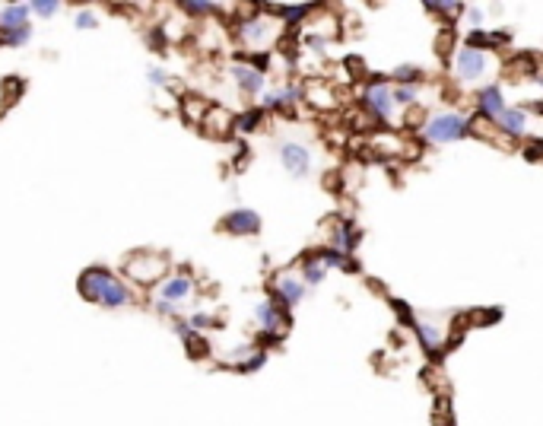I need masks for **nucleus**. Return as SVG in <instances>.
Returning <instances> with one entry per match:
<instances>
[{
	"label": "nucleus",
	"mask_w": 543,
	"mask_h": 426,
	"mask_svg": "<svg viewBox=\"0 0 543 426\" xmlns=\"http://www.w3.org/2000/svg\"><path fill=\"white\" fill-rule=\"evenodd\" d=\"M280 159L286 165L289 175H296V179H305L311 172V150L299 140H283L280 144Z\"/></svg>",
	"instance_id": "0eeeda50"
},
{
	"label": "nucleus",
	"mask_w": 543,
	"mask_h": 426,
	"mask_svg": "<svg viewBox=\"0 0 543 426\" xmlns=\"http://www.w3.org/2000/svg\"><path fill=\"white\" fill-rule=\"evenodd\" d=\"M191 293H194V280H191V277H188V274H172V277H165V280L156 287L153 299H156V303H169V305H175V309H181V303H188Z\"/></svg>",
	"instance_id": "20e7f679"
},
{
	"label": "nucleus",
	"mask_w": 543,
	"mask_h": 426,
	"mask_svg": "<svg viewBox=\"0 0 543 426\" xmlns=\"http://www.w3.org/2000/svg\"><path fill=\"white\" fill-rule=\"evenodd\" d=\"M150 83L153 86H165V83H169V74H165V70H159V67H150Z\"/></svg>",
	"instance_id": "72a5a7b5"
},
{
	"label": "nucleus",
	"mask_w": 543,
	"mask_h": 426,
	"mask_svg": "<svg viewBox=\"0 0 543 426\" xmlns=\"http://www.w3.org/2000/svg\"><path fill=\"white\" fill-rule=\"evenodd\" d=\"M470 134V115H458V111H439L423 124V137L429 144H451Z\"/></svg>",
	"instance_id": "f03ea898"
},
{
	"label": "nucleus",
	"mask_w": 543,
	"mask_h": 426,
	"mask_svg": "<svg viewBox=\"0 0 543 426\" xmlns=\"http://www.w3.org/2000/svg\"><path fill=\"white\" fill-rule=\"evenodd\" d=\"M321 254V261L327 264V270L330 268H344V270H356V261H350L344 252H337V248H324V252H318Z\"/></svg>",
	"instance_id": "4be33fe9"
},
{
	"label": "nucleus",
	"mask_w": 543,
	"mask_h": 426,
	"mask_svg": "<svg viewBox=\"0 0 543 426\" xmlns=\"http://www.w3.org/2000/svg\"><path fill=\"white\" fill-rule=\"evenodd\" d=\"M206 111H210V109L204 105V99H197V96H188L185 99V118H188V121H194V124L200 121V124H204Z\"/></svg>",
	"instance_id": "b1692460"
},
{
	"label": "nucleus",
	"mask_w": 543,
	"mask_h": 426,
	"mask_svg": "<svg viewBox=\"0 0 543 426\" xmlns=\"http://www.w3.org/2000/svg\"><path fill=\"white\" fill-rule=\"evenodd\" d=\"M299 99H302V90H299L296 83H289V86H280V90L264 92L261 109H264V111H280V109H289V105H296Z\"/></svg>",
	"instance_id": "4468645a"
},
{
	"label": "nucleus",
	"mask_w": 543,
	"mask_h": 426,
	"mask_svg": "<svg viewBox=\"0 0 543 426\" xmlns=\"http://www.w3.org/2000/svg\"><path fill=\"white\" fill-rule=\"evenodd\" d=\"M261 118H264V109H251V111H245V115L239 118V121H235V128H239V131H255L258 124H261Z\"/></svg>",
	"instance_id": "a878e982"
},
{
	"label": "nucleus",
	"mask_w": 543,
	"mask_h": 426,
	"mask_svg": "<svg viewBox=\"0 0 543 426\" xmlns=\"http://www.w3.org/2000/svg\"><path fill=\"white\" fill-rule=\"evenodd\" d=\"M524 156H528V159H537V156H543V140H537V146H530V150H524Z\"/></svg>",
	"instance_id": "e433bc0d"
},
{
	"label": "nucleus",
	"mask_w": 543,
	"mask_h": 426,
	"mask_svg": "<svg viewBox=\"0 0 543 426\" xmlns=\"http://www.w3.org/2000/svg\"><path fill=\"white\" fill-rule=\"evenodd\" d=\"M188 324H191L194 331H206V328H216L220 322H216L213 315H206V312H197V315H191V318H188Z\"/></svg>",
	"instance_id": "7c9ffc66"
},
{
	"label": "nucleus",
	"mask_w": 543,
	"mask_h": 426,
	"mask_svg": "<svg viewBox=\"0 0 543 426\" xmlns=\"http://www.w3.org/2000/svg\"><path fill=\"white\" fill-rule=\"evenodd\" d=\"M29 13H32L29 4H7V7H0V29H3V32H13V29L29 26L26 22Z\"/></svg>",
	"instance_id": "2eb2a0df"
},
{
	"label": "nucleus",
	"mask_w": 543,
	"mask_h": 426,
	"mask_svg": "<svg viewBox=\"0 0 543 426\" xmlns=\"http://www.w3.org/2000/svg\"><path fill=\"white\" fill-rule=\"evenodd\" d=\"M124 270H127V277L137 283H156L165 277L169 261H165V254H159V252H134L131 258L124 261Z\"/></svg>",
	"instance_id": "7ed1b4c3"
},
{
	"label": "nucleus",
	"mask_w": 543,
	"mask_h": 426,
	"mask_svg": "<svg viewBox=\"0 0 543 426\" xmlns=\"http://www.w3.org/2000/svg\"><path fill=\"white\" fill-rule=\"evenodd\" d=\"M477 115H483L486 121H499L505 115V99L499 86H486L477 92Z\"/></svg>",
	"instance_id": "9b49d317"
},
{
	"label": "nucleus",
	"mask_w": 543,
	"mask_h": 426,
	"mask_svg": "<svg viewBox=\"0 0 543 426\" xmlns=\"http://www.w3.org/2000/svg\"><path fill=\"white\" fill-rule=\"evenodd\" d=\"M264 363H267V353H264V350H255L248 359H241V363H239V372H255V369H261Z\"/></svg>",
	"instance_id": "cd10ccee"
},
{
	"label": "nucleus",
	"mask_w": 543,
	"mask_h": 426,
	"mask_svg": "<svg viewBox=\"0 0 543 426\" xmlns=\"http://www.w3.org/2000/svg\"><path fill=\"white\" fill-rule=\"evenodd\" d=\"M483 74H486V51L461 45L458 55H454V76L461 83H474V80H480Z\"/></svg>",
	"instance_id": "39448f33"
},
{
	"label": "nucleus",
	"mask_w": 543,
	"mask_h": 426,
	"mask_svg": "<svg viewBox=\"0 0 543 426\" xmlns=\"http://www.w3.org/2000/svg\"><path fill=\"white\" fill-rule=\"evenodd\" d=\"M80 293L90 299V303H99L105 309H124V305L134 303L131 289L124 287L111 270L105 268H90L86 274L80 277Z\"/></svg>",
	"instance_id": "f257e3e1"
},
{
	"label": "nucleus",
	"mask_w": 543,
	"mask_h": 426,
	"mask_svg": "<svg viewBox=\"0 0 543 426\" xmlns=\"http://www.w3.org/2000/svg\"><path fill=\"white\" fill-rule=\"evenodd\" d=\"M394 102L397 105H413L416 102V86H394Z\"/></svg>",
	"instance_id": "c85d7f7f"
},
{
	"label": "nucleus",
	"mask_w": 543,
	"mask_h": 426,
	"mask_svg": "<svg viewBox=\"0 0 543 426\" xmlns=\"http://www.w3.org/2000/svg\"><path fill=\"white\" fill-rule=\"evenodd\" d=\"M181 10H185V13H194V16H206V13H220V4H181Z\"/></svg>",
	"instance_id": "2f4dec72"
},
{
	"label": "nucleus",
	"mask_w": 543,
	"mask_h": 426,
	"mask_svg": "<svg viewBox=\"0 0 543 426\" xmlns=\"http://www.w3.org/2000/svg\"><path fill=\"white\" fill-rule=\"evenodd\" d=\"M356 242H359V229L353 226V220H340L337 223V233H334V245L330 248H337V252H353L356 248Z\"/></svg>",
	"instance_id": "aec40b11"
},
{
	"label": "nucleus",
	"mask_w": 543,
	"mask_h": 426,
	"mask_svg": "<svg viewBox=\"0 0 543 426\" xmlns=\"http://www.w3.org/2000/svg\"><path fill=\"white\" fill-rule=\"evenodd\" d=\"M29 7H32L35 13H41V16H55L57 10H61V0H32Z\"/></svg>",
	"instance_id": "c756f323"
},
{
	"label": "nucleus",
	"mask_w": 543,
	"mask_h": 426,
	"mask_svg": "<svg viewBox=\"0 0 543 426\" xmlns=\"http://www.w3.org/2000/svg\"><path fill=\"white\" fill-rule=\"evenodd\" d=\"M73 26L76 29H96L99 26V16L90 13V10H80V13L73 16Z\"/></svg>",
	"instance_id": "473e14b6"
},
{
	"label": "nucleus",
	"mask_w": 543,
	"mask_h": 426,
	"mask_svg": "<svg viewBox=\"0 0 543 426\" xmlns=\"http://www.w3.org/2000/svg\"><path fill=\"white\" fill-rule=\"evenodd\" d=\"M467 20H470V26H474V29H480L483 26V10L480 7H467Z\"/></svg>",
	"instance_id": "c9c22d12"
},
{
	"label": "nucleus",
	"mask_w": 543,
	"mask_h": 426,
	"mask_svg": "<svg viewBox=\"0 0 543 426\" xmlns=\"http://www.w3.org/2000/svg\"><path fill=\"white\" fill-rule=\"evenodd\" d=\"M451 29H445V32L439 35V55H448V51H451Z\"/></svg>",
	"instance_id": "f704fd0d"
},
{
	"label": "nucleus",
	"mask_w": 543,
	"mask_h": 426,
	"mask_svg": "<svg viewBox=\"0 0 543 426\" xmlns=\"http://www.w3.org/2000/svg\"><path fill=\"white\" fill-rule=\"evenodd\" d=\"M413 328H416V334H420L423 347H426L429 353H439L442 350V344H445V334H442L439 324H432V322H416Z\"/></svg>",
	"instance_id": "6ab92c4d"
},
{
	"label": "nucleus",
	"mask_w": 543,
	"mask_h": 426,
	"mask_svg": "<svg viewBox=\"0 0 543 426\" xmlns=\"http://www.w3.org/2000/svg\"><path fill=\"white\" fill-rule=\"evenodd\" d=\"M267 10H274V13H283V20H286V22H299V20H305V13H311V4H296V7L270 4Z\"/></svg>",
	"instance_id": "5701e85b"
},
{
	"label": "nucleus",
	"mask_w": 543,
	"mask_h": 426,
	"mask_svg": "<svg viewBox=\"0 0 543 426\" xmlns=\"http://www.w3.org/2000/svg\"><path fill=\"white\" fill-rule=\"evenodd\" d=\"M229 76L239 83V90L248 92V96H258V92L264 90V74L255 67H248V64H241V61H235L232 67H229Z\"/></svg>",
	"instance_id": "f8f14e48"
},
{
	"label": "nucleus",
	"mask_w": 543,
	"mask_h": 426,
	"mask_svg": "<svg viewBox=\"0 0 543 426\" xmlns=\"http://www.w3.org/2000/svg\"><path fill=\"white\" fill-rule=\"evenodd\" d=\"M362 99H365V105H369V111L379 121H391V115H394V109H397V102H394V92H391V86L388 83H369L362 90Z\"/></svg>",
	"instance_id": "423d86ee"
},
{
	"label": "nucleus",
	"mask_w": 543,
	"mask_h": 426,
	"mask_svg": "<svg viewBox=\"0 0 543 426\" xmlns=\"http://www.w3.org/2000/svg\"><path fill=\"white\" fill-rule=\"evenodd\" d=\"M302 296H305V283L299 280V277H292V274H280V277H276V283H274V303L276 305L292 309V305L302 303Z\"/></svg>",
	"instance_id": "9d476101"
},
{
	"label": "nucleus",
	"mask_w": 543,
	"mask_h": 426,
	"mask_svg": "<svg viewBox=\"0 0 543 426\" xmlns=\"http://www.w3.org/2000/svg\"><path fill=\"white\" fill-rule=\"evenodd\" d=\"M495 124L502 128L505 137H524V131H528V111L524 109H505V115Z\"/></svg>",
	"instance_id": "f3484780"
},
{
	"label": "nucleus",
	"mask_w": 543,
	"mask_h": 426,
	"mask_svg": "<svg viewBox=\"0 0 543 426\" xmlns=\"http://www.w3.org/2000/svg\"><path fill=\"white\" fill-rule=\"evenodd\" d=\"M255 318H258V324H261L264 334H276V337H280L283 328L289 324V315L274 303V299H264V303H258L255 305Z\"/></svg>",
	"instance_id": "1a4fd4ad"
},
{
	"label": "nucleus",
	"mask_w": 543,
	"mask_h": 426,
	"mask_svg": "<svg viewBox=\"0 0 543 426\" xmlns=\"http://www.w3.org/2000/svg\"><path fill=\"white\" fill-rule=\"evenodd\" d=\"M423 76L420 67H413V64H404V67L394 70V80H397V86H416V80Z\"/></svg>",
	"instance_id": "393cba45"
},
{
	"label": "nucleus",
	"mask_w": 543,
	"mask_h": 426,
	"mask_svg": "<svg viewBox=\"0 0 543 426\" xmlns=\"http://www.w3.org/2000/svg\"><path fill=\"white\" fill-rule=\"evenodd\" d=\"M223 229L232 235H255L258 229H261V217H258L255 210H232L223 220Z\"/></svg>",
	"instance_id": "ddd939ff"
},
{
	"label": "nucleus",
	"mask_w": 543,
	"mask_h": 426,
	"mask_svg": "<svg viewBox=\"0 0 543 426\" xmlns=\"http://www.w3.org/2000/svg\"><path fill=\"white\" fill-rule=\"evenodd\" d=\"M239 39L245 41V45H267V39H274V26H270L267 16L255 13V16H245V20L239 22Z\"/></svg>",
	"instance_id": "6e6552de"
},
{
	"label": "nucleus",
	"mask_w": 543,
	"mask_h": 426,
	"mask_svg": "<svg viewBox=\"0 0 543 426\" xmlns=\"http://www.w3.org/2000/svg\"><path fill=\"white\" fill-rule=\"evenodd\" d=\"M29 39H32V29H29V26L13 29V32H3V45H13V48H20V45H29Z\"/></svg>",
	"instance_id": "bb28decb"
},
{
	"label": "nucleus",
	"mask_w": 543,
	"mask_h": 426,
	"mask_svg": "<svg viewBox=\"0 0 543 426\" xmlns=\"http://www.w3.org/2000/svg\"><path fill=\"white\" fill-rule=\"evenodd\" d=\"M509 41V32H483V29H474V32L464 39L467 48H477V51H486V48H499Z\"/></svg>",
	"instance_id": "a211bd4d"
},
{
	"label": "nucleus",
	"mask_w": 543,
	"mask_h": 426,
	"mask_svg": "<svg viewBox=\"0 0 543 426\" xmlns=\"http://www.w3.org/2000/svg\"><path fill=\"white\" fill-rule=\"evenodd\" d=\"M327 277V264L321 261V254H305L302 261V283H321Z\"/></svg>",
	"instance_id": "412c9836"
},
{
	"label": "nucleus",
	"mask_w": 543,
	"mask_h": 426,
	"mask_svg": "<svg viewBox=\"0 0 543 426\" xmlns=\"http://www.w3.org/2000/svg\"><path fill=\"white\" fill-rule=\"evenodd\" d=\"M232 128H235V118L229 115L226 109H210V111H206V118H204V131L206 134H213V137H226Z\"/></svg>",
	"instance_id": "dca6fc26"
}]
</instances>
